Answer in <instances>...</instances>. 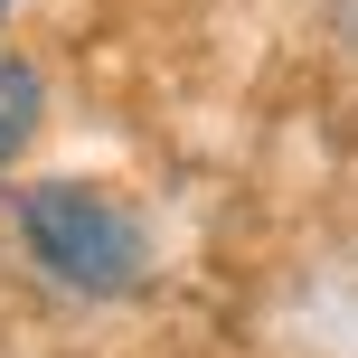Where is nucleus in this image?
I'll return each instance as SVG.
<instances>
[{"label":"nucleus","mask_w":358,"mask_h":358,"mask_svg":"<svg viewBox=\"0 0 358 358\" xmlns=\"http://www.w3.org/2000/svg\"><path fill=\"white\" fill-rule=\"evenodd\" d=\"M0 10H10V0H0Z\"/></svg>","instance_id":"7ed1b4c3"},{"label":"nucleus","mask_w":358,"mask_h":358,"mask_svg":"<svg viewBox=\"0 0 358 358\" xmlns=\"http://www.w3.org/2000/svg\"><path fill=\"white\" fill-rule=\"evenodd\" d=\"M38 104H48V85H38L29 57H0V170L19 161V142L38 132Z\"/></svg>","instance_id":"f03ea898"},{"label":"nucleus","mask_w":358,"mask_h":358,"mask_svg":"<svg viewBox=\"0 0 358 358\" xmlns=\"http://www.w3.org/2000/svg\"><path fill=\"white\" fill-rule=\"evenodd\" d=\"M19 236L48 264V283L85 292V302H123L151 283V227L132 217V198L94 189V179H38L19 189Z\"/></svg>","instance_id":"f257e3e1"}]
</instances>
